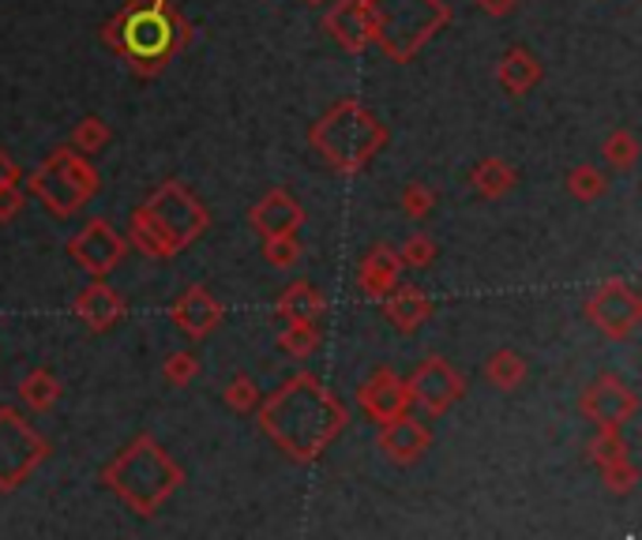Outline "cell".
<instances>
[{"label": "cell", "instance_id": "52a82bcc", "mask_svg": "<svg viewBox=\"0 0 642 540\" xmlns=\"http://www.w3.org/2000/svg\"><path fill=\"white\" fill-rule=\"evenodd\" d=\"M102 177L72 143L50 151V158L27 177V200H38L50 218H72L99 195Z\"/></svg>", "mask_w": 642, "mask_h": 540}, {"label": "cell", "instance_id": "d590c367", "mask_svg": "<svg viewBox=\"0 0 642 540\" xmlns=\"http://www.w3.org/2000/svg\"><path fill=\"white\" fill-rule=\"evenodd\" d=\"M196 375H200V357L192 353V349H177V353H169L162 360V380H166L169 387H189Z\"/></svg>", "mask_w": 642, "mask_h": 540}, {"label": "cell", "instance_id": "d6a6232c", "mask_svg": "<svg viewBox=\"0 0 642 540\" xmlns=\"http://www.w3.org/2000/svg\"><path fill=\"white\" fill-rule=\"evenodd\" d=\"M398 252V259H402V267H413V270H428L440 259V244L433 241L428 233H410L402 241V248H395Z\"/></svg>", "mask_w": 642, "mask_h": 540}, {"label": "cell", "instance_id": "8fae6325", "mask_svg": "<svg viewBox=\"0 0 642 540\" xmlns=\"http://www.w3.org/2000/svg\"><path fill=\"white\" fill-rule=\"evenodd\" d=\"M579 413L598 428H624L639 413V395L616 372H601L590 387H582Z\"/></svg>", "mask_w": 642, "mask_h": 540}, {"label": "cell", "instance_id": "e575fe53", "mask_svg": "<svg viewBox=\"0 0 642 540\" xmlns=\"http://www.w3.org/2000/svg\"><path fill=\"white\" fill-rule=\"evenodd\" d=\"M587 454H590V462L598 465H608V462H620V458H628L631 450L628 443H624V436H620V428H598V436L587 443Z\"/></svg>", "mask_w": 642, "mask_h": 540}, {"label": "cell", "instance_id": "f35d334b", "mask_svg": "<svg viewBox=\"0 0 642 540\" xmlns=\"http://www.w3.org/2000/svg\"><path fill=\"white\" fill-rule=\"evenodd\" d=\"M0 184H23V169L12 154L0 146Z\"/></svg>", "mask_w": 642, "mask_h": 540}, {"label": "cell", "instance_id": "1f68e13d", "mask_svg": "<svg viewBox=\"0 0 642 540\" xmlns=\"http://www.w3.org/2000/svg\"><path fill=\"white\" fill-rule=\"evenodd\" d=\"M601 485H605V492L616 496V499L635 496V488H639V465L631 462V454L620 458V462L601 465Z\"/></svg>", "mask_w": 642, "mask_h": 540}, {"label": "cell", "instance_id": "4316f807", "mask_svg": "<svg viewBox=\"0 0 642 540\" xmlns=\"http://www.w3.org/2000/svg\"><path fill=\"white\" fill-rule=\"evenodd\" d=\"M601 158H605V166L613 169V173H631L639 162V139L631 128H616V132L605 136V143H601Z\"/></svg>", "mask_w": 642, "mask_h": 540}, {"label": "cell", "instance_id": "5b68a950", "mask_svg": "<svg viewBox=\"0 0 642 540\" xmlns=\"http://www.w3.org/2000/svg\"><path fill=\"white\" fill-rule=\"evenodd\" d=\"M387 125L361 102V98L346 94L331 105L323 117H316V125L308 128V146L328 162L335 173L357 177L372 166V162L384 154Z\"/></svg>", "mask_w": 642, "mask_h": 540}, {"label": "cell", "instance_id": "836d02e7", "mask_svg": "<svg viewBox=\"0 0 642 540\" xmlns=\"http://www.w3.org/2000/svg\"><path fill=\"white\" fill-rule=\"evenodd\" d=\"M300 256H305V244L297 241V233L267 236L264 241V263L274 270H294L300 263Z\"/></svg>", "mask_w": 642, "mask_h": 540}, {"label": "cell", "instance_id": "8d00e7d4", "mask_svg": "<svg viewBox=\"0 0 642 540\" xmlns=\"http://www.w3.org/2000/svg\"><path fill=\"white\" fill-rule=\"evenodd\" d=\"M27 210V192L23 184H0V226L15 222Z\"/></svg>", "mask_w": 642, "mask_h": 540}, {"label": "cell", "instance_id": "cb8c5ba5", "mask_svg": "<svg viewBox=\"0 0 642 540\" xmlns=\"http://www.w3.org/2000/svg\"><path fill=\"white\" fill-rule=\"evenodd\" d=\"M15 395H20V402L27 406L30 413H50V409H53L56 402H61L64 383L56 380L53 368L38 364V368H30V372L23 375L20 387H15Z\"/></svg>", "mask_w": 642, "mask_h": 540}, {"label": "cell", "instance_id": "d4e9b609", "mask_svg": "<svg viewBox=\"0 0 642 540\" xmlns=\"http://www.w3.org/2000/svg\"><path fill=\"white\" fill-rule=\"evenodd\" d=\"M485 383L496 390H518L526 383V375H530V368H526V357L515 353V349H496L485 360Z\"/></svg>", "mask_w": 642, "mask_h": 540}, {"label": "cell", "instance_id": "484cf974", "mask_svg": "<svg viewBox=\"0 0 642 540\" xmlns=\"http://www.w3.org/2000/svg\"><path fill=\"white\" fill-rule=\"evenodd\" d=\"M320 346H323L320 319H290L279 334V349L294 360H308L312 353H320Z\"/></svg>", "mask_w": 642, "mask_h": 540}, {"label": "cell", "instance_id": "7c38bea8", "mask_svg": "<svg viewBox=\"0 0 642 540\" xmlns=\"http://www.w3.org/2000/svg\"><path fill=\"white\" fill-rule=\"evenodd\" d=\"M68 256L91 278H105L128 256V241L105 218H91L76 236H68Z\"/></svg>", "mask_w": 642, "mask_h": 540}, {"label": "cell", "instance_id": "4fadbf2b", "mask_svg": "<svg viewBox=\"0 0 642 540\" xmlns=\"http://www.w3.org/2000/svg\"><path fill=\"white\" fill-rule=\"evenodd\" d=\"M354 398H357V409H361L372 424L398 421V416H406L413 409L410 387H406V380L398 372H391V368H376V372L357 387Z\"/></svg>", "mask_w": 642, "mask_h": 540}, {"label": "cell", "instance_id": "4dcf8cb0", "mask_svg": "<svg viewBox=\"0 0 642 540\" xmlns=\"http://www.w3.org/2000/svg\"><path fill=\"white\" fill-rule=\"evenodd\" d=\"M259 398H264V390H259V383L252 380L248 372H233V380L226 383V390H222V402L241 416L256 413Z\"/></svg>", "mask_w": 642, "mask_h": 540}, {"label": "cell", "instance_id": "44dd1931", "mask_svg": "<svg viewBox=\"0 0 642 540\" xmlns=\"http://www.w3.org/2000/svg\"><path fill=\"white\" fill-rule=\"evenodd\" d=\"M544 79V64L526 46H511L496 64V83L508 98H526Z\"/></svg>", "mask_w": 642, "mask_h": 540}, {"label": "cell", "instance_id": "74e56055", "mask_svg": "<svg viewBox=\"0 0 642 540\" xmlns=\"http://www.w3.org/2000/svg\"><path fill=\"white\" fill-rule=\"evenodd\" d=\"M477 8H482L485 15H492V20H508V15L518 12V0H474Z\"/></svg>", "mask_w": 642, "mask_h": 540}, {"label": "cell", "instance_id": "6da1fadb", "mask_svg": "<svg viewBox=\"0 0 642 540\" xmlns=\"http://www.w3.org/2000/svg\"><path fill=\"white\" fill-rule=\"evenodd\" d=\"M256 421L290 462L312 465L349 428V406L316 372H297L259 398Z\"/></svg>", "mask_w": 642, "mask_h": 540}, {"label": "cell", "instance_id": "e0dca14e", "mask_svg": "<svg viewBox=\"0 0 642 540\" xmlns=\"http://www.w3.org/2000/svg\"><path fill=\"white\" fill-rule=\"evenodd\" d=\"M323 30L343 53L361 56L372 46L369 35V0H335L323 15Z\"/></svg>", "mask_w": 642, "mask_h": 540}, {"label": "cell", "instance_id": "f1b7e54d", "mask_svg": "<svg viewBox=\"0 0 642 540\" xmlns=\"http://www.w3.org/2000/svg\"><path fill=\"white\" fill-rule=\"evenodd\" d=\"M436 203H440V192H436L433 184H425V180H410V184L402 188V195H398V207H402V215L410 218V222L433 218Z\"/></svg>", "mask_w": 642, "mask_h": 540}, {"label": "cell", "instance_id": "2e32d148", "mask_svg": "<svg viewBox=\"0 0 642 540\" xmlns=\"http://www.w3.org/2000/svg\"><path fill=\"white\" fill-rule=\"evenodd\" d=\"M72 312H76V319L91 334H105V331H113L117 323H125L128 305H125V297L105 282V278H91V282L79 290V297L72 300Z\"/></svg>", "mask_w": 642, "mask_h": 540}, {"label": "cell", "instance_id": "3957f363", "mask_svg": "<svg viewBox=\"0 0 642 540\" xmlns=\"http://www.w3.org/2000/svg\"><path fill=\"white\" fill-rule=\"evenodd\" d=\"M210 229V210L207 203L192 192L184 180L169 177L162 184H154L147 200L132 210L128 218V248L143 252L147 259H177L181 252H189Z\"/></svg>", "mask_w": 642, "mask_h": 540}, {"label": "cell", "instance_id": "ab89813d", "mask_svg": "<svg viewBox=\"0 0 642 540\" xmlns=\"http://www.w3.org/2000/svg\"><path fill=\"white\" fill-rule=\"evenodd\" d=\"M305 4H312V8H316V4H328V0H305Z\"/></svg>", "mask_w": 642, "mask_h": 540}, {"label": "cell", "instance_id": "9c48e42d", "mask_svg": "<svg viewBox=\"0 0 642 540\" xmlns=\"http://www.w3.org/2000/svg\"><path fill=\"white\" fill-rule=\"evenodd\" d=\"M582 312L608 342H628L642 326V297L624 278H605L601 285H593Z\"/></svg>", "mask_w": 642, "mask_h": 540}, {"label": "cell", "instance_id": "7a4b0ae2", "mask_svg": "<svg viewBox=\"0 0 642 540\" xmlns=\"http://www.w3.org/2000/svg\"><path fill=\"white\" fill-rule=\"evenodd\" d=\"M196 38V27L174 0H125L120 12L99 27V42L136 79H158Z\"/></svg>", "mask_w": 642, "mask_h": 540}, {"label": "cell", "instance_id": "277c9868", "mask_svg": "<svg viewBox=\"0 0 642 540\" xmlns=\"http://www.w3.org/2000/svg\"><path fill=\"white\" fill-rule=\"evenodd\" d=\"M102 485L132 514L154 518V514L177 496V488L184 485V470L151 432H140V436L102 470Z\"/></svg>", "mask_w": 642, "mask_h": 540}, {"label": "cell", "instance_id": "ac0fdd59", "mask_svg": "<svg viewBox=\"0 0 642 540\" xmlns=\"http://www.w3.org/2000/svg\"><path fill=\"white\" fill-rule=\"evenodd\" d=\"M248 226L256 229L259 236H286V233H300L305 226V207L294 200V192L286 188H271L256 207H248Z\"/></svg>", "mask_w": 642, "mask_h": 540}, {"label": "cell", "instance_id": "d6986e66", "mask_svg": "<svg viewBox=\"0 0 642 540\" xmlns=\"http://www.w3.org/2000/svg\"><path fill=\"white\" fill-rule=\"evenodd\" d=\"M402 282V259H398L395 244H372L361 256V267H357V290L369 300H384L395 285Z\"/></svg>", "mask_w": 642, "mask_h": 540}, {"label": "cell", "instance_id": "5bb4252c", "mask_svg": "<svg viewBox=\"0 0 642 540\" xmlns=\"http://www.w3.org/2000/svg\"><path fill=\"white\" fill-rule=\"evenodd\" d=\"M436 436L433 428H428L425 421H418V416H398V421H387L380 424V436H376V450L387 458L391 465H402V470H410V465H418L421 458L433 450Z\"/></svg>", "mask_w": 642, "mask_h": 540}, {"label": "cell", "instance_id": "603a6c76", "mask_svg": "<svg viewBox=\"0 0 642 540\" xmlns=\"http://www.w3.org/2000/svg\"><path fill=\"white\" fill-rule=\"evenodd\" d=\"M470 188H474L482 200H503V195H511L515 192V184H518V173H515V166H511L508 158H500V154H489V158H477L474 166H470Z\"/></svg>", "mask_w": 642, "mask_h": 540}, {"label": "cell", "instance_id": "8992f818", "mask_svg": "<svg viewBox=\"0 0 642 540\" xmlns=\"http://www.w3.org/2000/svg\"><path fill=\"white\" fill-rule=\"evenodd\" d=\"M454 12L447 0H369L372 46L384 49L391 64H410L440 30L451 27Z\"/></svg>", "mask_w": 642, "mask_h": 540}, {"label": "cell", "instance_id": "f546056e", "mask_svg": "<svg viewBox=\"0 0 642 540\" xmlns=\"http://www.w3.org/2000/svg\"><path fill=\"white\" fill-rule=\"evenodd\" d=\"M110 139H113L110 125H105L99 113H87V117L79 120L76 128H72V139H68V143L76 146L79 154H102L105 146H110Z\"/></svg>", "mask_w": 642, "mask_h": 540}, {"label": "cell", "instance_id": "9a60e30c", "mask_svg": "<svg viewBox=\"0 0 642 540\" xmlns=\"http://www.w3.org/2000/svg\"><path fill=\"white\" fill-rule=\"evenodd\" d=\"M169 319H174V326L184 334V338L203 342L226 323V308L218 305V297L207 290V285H189V290L174 300Z\"/></svg>", "mask_w": 642, "mask_h": 540}, {"label": "cell", "instance_id": "83f0119b", "mask_svg": "<svg viewBox=\"0 0 642 540\" xmlns=\"http://www.w3.org/2000/svg\"><path fill=\"white\" fill-rule=\"evenodd\" d=\"M564 184H567V195H572V200L598 203V200H605L608 195V184H613V180H608L605 169L587 166V162H582V166H575L572 173H567Z\"/></svg>", "mask_w": 642, "mask_h": 540}, {"label": "cell", "instance_id": "30bf717a", "mask_svg": "<svg viewBox=\"0 0 642 540\" xmlns=\"http://www.w3.org/2000/svg\"><path fill=\"white\" fill-rule=\"evenodd\" d=\"M406 387H410V398L421 413L444 416L447 409L466 398L470 383L447 357H425L410 375H406Z\"/></svg>", "mask_w": 642, "mask_h": 540}, {"label": "cell", "instance_id": "ffe728a7", "mask_svg": "<svg viewBox=\"0 0 642 540\" xmlns=\"http://www.w3.org/2000/svg\"><path fill=\"white\" fill-rule=\"evenodd\" d=\"M376 305H380V312H384L387 323H391L395 331H402V334H413L418 326H425L428 319L436 316L433 297H428L421 285H402V282H398L384 300H376Z\"/></svg>", "mask_w": 642, "mask_h": 540}, {"label": "cell", "instance_id": "ba28073f", "mask_svg": "<svg viewBox=\"0 0 642 540\" xmlns=\"http://www.w3.org/2000/svg\"><path fill=\"white\" fill-rule=\"evenodd\" d=\"M53 454V443L20 413L15 406H0V492H15L27 485L30 473Z\"/></svg>", "mask_w": 642, "mask_h": 540}, {"label": "cell", "instance_id": "7402d4cb", "mask_svg": "<svg viewBox=\"0 0 642 540\" xmlns=\"http://www.w3.org/2000/svg\"><path fill=\"white\" fill-rule=\"evenodd\" d=\"M328 308H331L328 293L316 282H305V278L290 282L286 290L279 293V300H274V316H279L282 323H290V319H323Z\"/></svg>", "mask_w": 642, "mask_h": 540}]
</instances>
